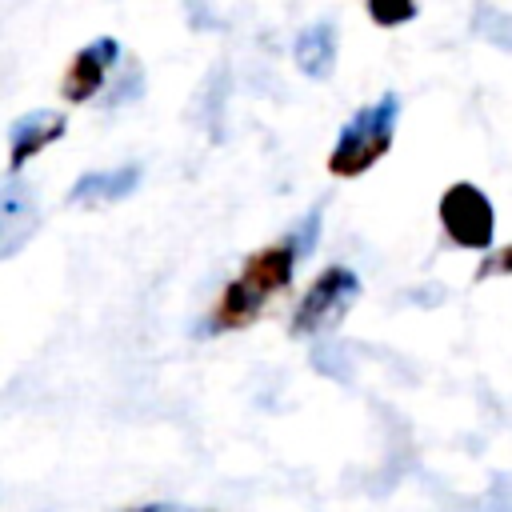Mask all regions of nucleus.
Listing matches in <instances>:
<instances>
[{"label": "nucleus", "instance_id": "f257e3e1", "mask_svg": "<svg viewBox=\"0 0 512 512\" xmlns=\"http://www.w3.org/2000/svg\"><path fill=\"white\" fill-rule=\"evenodd\" d=\"M308 252V240L300 236H284L272 240L256 252H248L236 268V276L220 288L212 312H208V332H240L248 324H256L268 304L292 288L296 276V260Z\"/></svg>", "mask_w": 512, "mask_h": 512}, {"label": "nucleus", "instance_id": "f03ea898", "mask_svg": "<svg viewBox=\"0 0 512 512\" xmlns=\"http://www.w3.org/2000/svg\"><path fill=\"white\" fill-rule=\"evenodd\" d=\"M396 124H400V96L396 92H380L376 100L360 104L336 132L332 148H328V176L336 180H360L364 172H372L396 140Z\"/></svg>", "mask_w": 512, "mask_h": 512}, {"label": "nucleus", "instance_id": "7ed1b4c3", "mask_svg": "<svg viewBox=\"0 0 512 512\" xmlns=\"http://www.w3.org/2000/svg\"><path fill=\"white\" fill-rule=\"evenodd\" d=\"M364 284L356 276V268L348 264H328L312 276V284L300 292L296 308H292V320H288V332L296 340H308V336H324L332 324L344 320V312L360 300Z\"/></svg>", "mask_w": 512, "mask_h": 512}, {"label": "nucleus", "instance_id": "20e7f679", "mask_svg": "<svg viewBox=\"0 0 512 512\" xmlns=\"http://www.w3.org/2000/svg\"><path fill=\"white\" fill-rule=\"evenodd\" d=\"M436 216H440V232L448 244H456L464 252H492L496 208H492V196L484 188H476L472 180L448 184L436 200Z\"/></svg>", "mask_w": 512, "mask_h": 512}, {"label": "nucleus", "instance_id": "39448f33", "mask_svg": "<svg viewBox=\"0 0 512 512\" xmlns=\"http://www.w3.org/2000/svg\"><path fill=\"white\" fill-rule=\"evenodd\" d=\"M116 60H120V40H116V36H96V40H88L84 48L72 52L68 68L60 72V96H64L68 104H88V100H96V92L108 84Z\"/></svg>", "mask_w": 512, "mask_h": 512}, {"label": "nucleus", "instance_id": "423d86ee", "mask_svg": "<svg viewBox=\"0 0 512 512\" xmlns=\"http://www.w3.org/2000/svg\"><path fill=\"white\" fill-rule=\"evenodd\" d=\"M64 132H68V112L56 108H36L16 116L8 124V172L20 176V168H28L40 152H48Z\"/></svg>", "mask_w": 512, "mask_h": 512}, {"label": "nucleus", "instance_id": "0eeeda50", "mask_svg": "<svg viewBox=\"0 0 512 512\" xmlns=\"http://www.w3.org/2000/svg\"><path fill=\"white\" fill-rule=\"evenodd\" d=\"M340 60V32L332 20H312L296 32L292 40V64L308 76V80H328L336 72Z\"/></svg>", "mask_w": 512, "mask_h": 512}, {"label": "nucleus", "instance_id": "6e6552de", "mask_svg": "<svg viewBox=\"0 0 512 512\" xmlns=\"http://www.w3.org/2000/svg\"><path fill=\"white\" fill-rule=\"evenodd\" d=\"M136 184H140V164H120V168H104V172H84V176L68 188V204L108 208V204H120L124 196H132Z\"/></svg>", "mask_w": 512, "mask_h": 512}, {"label": "nucleus", "instance_id": "1a4fd4ad", "mask_svg": "<svg viewBox=\"0 0 512 512\" xmlns=\"http://www.w3.org/2000/svg\"><path fill=\"white\" fill-rule=\"evenodd\" d=\"M364 12L376 28H404L408 20H416L420 4L416 0H364Z\"/></svg>", "mask_w": 512, "mask_h": 512}, {"label": "nucleus", "instance_id": "9d476101", "mask_svg": "<svg viewBox=\"0 0 512 512\" xmlns=\"http://www.w3.org/2000/svg\"><path fill=\"white\" fill-rule=\"evenodd\" d=\"M488 276H512V244L492 248L488 260L476 268V280H488Z\"/></svg>", "mask_w": 512, "mask_h": 512}, {"label": "nucleus", "instance_id": "9b49d317", "mask_svg": "<svg viewBox=\"0 0 512 512\" xmlns=\"http://www.w3.org/2000/svg\"><path fill=\"white\" fill-rule=\"evenodd\" d=\"M124 512H172L168 504H136V508H124Z\"/></svg>", "mask_w": 512, "mask_h": 512}]
</instances>
